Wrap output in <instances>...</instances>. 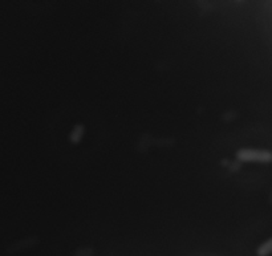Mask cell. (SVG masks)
<instances>
[{"instance_id":"7a4b0ae2","label":"cell","mask_w":272,"mask_h":256,"mask_svg":"<svg viewBox=\"0 0 272 256\" xmlns=\"http://www.w3.org/2000/svg\"><path fill=\"white\" fill-rule=\"evenodd\" d=\"M83 134H84L83 125H76V126L73 127L72 133H70V141H72L73 143H79L80 141H81V138H83Z\"/></svg>"},{"instance_id":"6da1fadb","label":"cell","mask_w":272,"mask_h":256,"mask_svg":"<svg viewBox=\"0 0 272 256\" xmlns=\"http://www.w3.org/2000/svg\"><path fill=\"white\" fill-rule=\"evenodd\" d=\"M238 158L244 162H269L271 153L267 150L242 149L238 151Z\"/></svg>"},{"instance_id":"3957f363","label":"cell","mask_w":272,"mask_h":256,"mask_svg":"<svg viewBox=\"0 0 272 256\" xmlns=\"http://www.w3.org/2000/svg\"><path fill=\"white\" fill-rule=\"evenodd\" d=\"M269 246H271V240H268V242L265 243L262 248L259 249V253H260V255H267V253L269 252V249H271V247Z\"/></svg>"}]
</instances>
